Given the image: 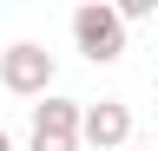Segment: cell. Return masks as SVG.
I'll use <instances>...</instances> for the list:
<instances>
[{"label":"cell","instance_id":"cell-3","mask_svg":"<svg viewBox=\"0 0 158 151\" xmlns=\"http://www.w3.org/2000/svg\"><path fill=\"white\" fill-rule=\"evenodd\" d=\"M79 138L99 145V151H125L132 145V105H118V99L79 105Z\"/></svg>","mask_w":158,"mask_h":151},{"label":"cell","instance_id":"cell-2","mask_svg":"<svg viewBox=\"0 0 158 151\" xmlns=\"http://www.w3.org/2000/svg\"><path fill=\"white\" fill-rule=\"evenodd\" d=\"M46 85H53V53H46V46L20 40V46H7V53H0V92L46 99Z\"/></svg>","mask_w":158,"mask_h":151},{"label":"cell","instance_id":"cell-5","mask_svg":"<svg viewBox=\"0 0 158 151\" xmlns=\"http://www.w3.org/2000/svg\"><path fill=\"white\" fill-rule=\"evenodd\" d=\"M0 151H13V138H7V131H0Z\"/></svg>","mask_w":158,"mask_h":151},{"label":"cell","instance_id":"cell-4","mask_svg":"<svg viewBox=\"0 0 158 151\" xmlns=\"http://www.w3.org/2000/svg\"><path fill=\"white\" fill-rule=\"evenodd\" d=\"M33 151H79V105L73 99H53L33 105Z\"/></svg>","mask_w":158,"mask_h":151},{"label":"cell","instance_id":"cell-6","mask_svg":"<svg viewBox=\"0 0 158 151\" xmlns=\"http://www.w3.org/2000/svg\"><path fill=\"white\" fill-rule=\"evenodd\" d=\"M125 151H152V145H125Z\"/></svg>","mask_w":158,"mask_h":151},{"label":"cell","instance_id":"cell-1","mask_svg":"<svg viewBox=\"0 0 158 151\" xmlns=\"http://www.w3.org/2000/svg\"><path fill=\"white\" fill-rule=\"evenodd\" d=\"M73 46L86 53L92 66H112L118 53H125V20H118L106 0H86V7L73 13Z\"/></svg>","mask_w":158,"mask_h":151}]
</instances>
